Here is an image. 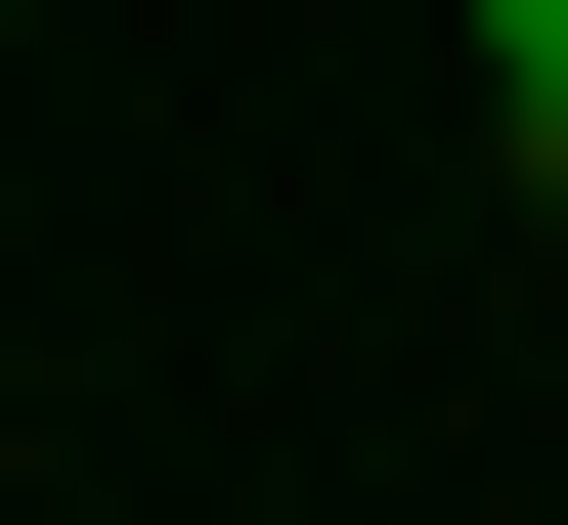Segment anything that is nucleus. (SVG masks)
Masks as SVG:
<instances>
[{
    "instance_id": "obj_1",
    "label": "nucleus",
    "mask_w": 568,
    "mask_h": 525,
    "mask_svg": "<svg viewBox=\"0 0 568 525\" xmlns=\"http://www.w3.org/2000/svg\"><path fill=\"white\" fill-rule=\"evenodd\" d=\"M481 132H525V175H568V0H481Z\"/></svg>"
}]
</instances>
